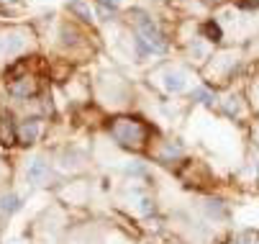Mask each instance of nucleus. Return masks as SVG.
<instances>
[{"instance_id":"1","label":"nucleus","mask_w":259,"mask_h":244,"mask_svg":"<svg viewBox=\"0 0 259 244\" xmlns=\"http://www.w3.org/2000/svg\"><path fill=\"white\" fill-rule=\"evenodd\" d=\"M134 23H136V47L139 54H162L167 49V42L162 36V31L157 28V23L144 16L141 11L134 13Z\"/></svg>"},{"instance_id":"2","label":"nucleus","mask_w":259,"mask_h":244,"mask_svg":"<svg viewBox=\"0 0 259 244\" xmlns=\"http://www.w3.org/2000/svg\"><path fill=\"white\" fill-rule=\"evenodd\" d=\"M110 134L116 136V142H121L123 147L131 149H141L146 142V126L139 118H116L113 126H110Z\"/></svg>"},{"instance_id":"3","label":"nucleus","mask_w":259,"mask_h":244,"mask_svg":"<svg viewBox=\"0 0 259 244\" xmlns=\"http://www.w3.org/2000/svg\"><path fill=\"white\" fill-rule=\"evenodd\" d=\"M26 49V36L21 31H0V57H13Z\"/></svg>"},{"instance_id":"4","label":"nucleus","mask_w":259,"mask_h":244,"mask_svg":"<svg viewBox=\"0 0 259 244\" xmlns=\"http://www.w3.org/2000/svg\"><path fill=\"white\" fill-rule=\"evenodd\" d=\"M39 131H41V126H39V121L36 118H26L21 126H18V142L21 144H33L36 139H39Z\"/></svg>"},{"instance_id":"5","label":"nucleus","mask_w":259,"mask_h":244,"mask_svg":"<svg viewBox=\"0 0 259 244\" xmlns=\"http://www.w3.org/2000/svg\"><path fill=\"white\" fill-rule=\"evenodd\" d=\"M188 88V75L180 72V69H169V72H164V90L167 93H180Z\"/></svg>"},{"instance_id":"6","label":"nucleus","mask_w":259,"mask_h":244,"mask_svg":"<svg viewBox=\"0 0 259 244\" xmlns=\"http://www.w3.org/2000/svg\"><path fill=\"white\" fill-rule=\"evenodd\" d=\"M16 139H18V129L13 126V118L3 113V116H0V144L11 147Z\"/></svg>"},{"instance_id":"7","label":"nucleus","mask_w":259,"mask_h":244,"mask_svg":"<svg viewBox=\"0 0 259 244\" xmlns=\"http://www.w3.org/2000/svg\"><path fill=\"white\" fill-rule=\"evenodd\" d=\"M47 175H49V167H47L44 159H33V162H28V167H26V180H28V183L39 185Z\"/></svg>"},{"instance_id":"8","label":"nucleus","mask_w":259,"mask_h":244,"mask_svg":"<svg viewBox=\"0 0 259 244\" xmlns=\"http://www.w3.org/2000/svg\"><path fill=\"white\" fill-rule=\"evenodd\" d=\"M8 90H11V95H16V98H28V95L36 93V83H33L31 77H21V80H13Z\"/></svg>"},{"instance_id":"9","label":"nucleus","mask_w":259,"mask_h":244,"mask_svg":"<svg viewBox=\"0 0 259 244\" xmlns=\"http://www.w3.org/2000/svg\"><path fill=\"white\" fill-rule=\"evenodd\" d=\"M21 206H23V200L16 193H3V195H0V211L8 214V216L16 214V211H21Z\"/></svg>"},{"instance_id":"10","label":"nucleus","mask_w":259,"mask_h":244,"mask_svg":"<svg viewBox=\"0 0 259 244\" xmlns=\"http://www.w3.org/2000/svg\"><path fill=\"white\" fill-rule=\"evenodd\" d=\"M193 100H200V103H205V106H213L215 95H213L208 88H195V90H193Z\"/></svg>"},{"instance_id":"11","label":"nucleus","mask_w":259,"mask_h":244,"mask_svg":"<svg viewBox=\"0 0 259 244\" xmlns=\"http://www.w3.org/2000/svg\"><path fill=\"white\" fill-rule=\"evenodd\" d=\"M203 31H205L208 42H221V36H224V33H221V26H218V23H213V21H208V23L203 26Z\"/></svg>"},{"instance_id":"12","label":"nucleus","mask_w":259,"mask_h":244,"mask_svg":"<svg viewBox=\"0 0 259 244\" xmlns=\"http://www.w3.org/2000/svg\"><path fill=\"white\" fill-rule=\"evenodd\" d=\"M69 11H72V13H80V16H82V21H93V13H90L82 3H72V6H69Z\"/></svg>"},{"instance_id":"13","label":"nucleus","mask_w":259,"mask_h":244,"mask_svg":"<svg viewBox=\"0 0 259 244\" xmlns=\"http://www.w3.org/2000/svg\"><path fill=\"white\" fill-rule=\"evenodd\" d=\"M254 239H256V236H254L251 231H244V234H239L231 244H254Z\"/></svg>"},{"instance_id":"14","label":"nucleus","mask_w":259,"mask_h":244,"mask_svg":"<svg viewBox=\"0 0 259 244\" xmlns=\"http://www.w3.org/2000/svg\"><path fill=\"white\" fill-rule=\"evenodd\" d=\"M100 6H103L105 11H118V6H121V0H100Z\"/></svg>"},{"instance_id":"15","label":"nucleus","mask_w":259,"mask_h":244,"mask_svg":"<svg viewBox=\"0 0 259 244\" xmlns=\"http://www.w3.org/2000/svg\"><path fill=\"white\" fill-rule=\"evenodd\" d=\"M126 172H128V175H144V167L141 165H128Z\"/></svg>"}]
</instances>
